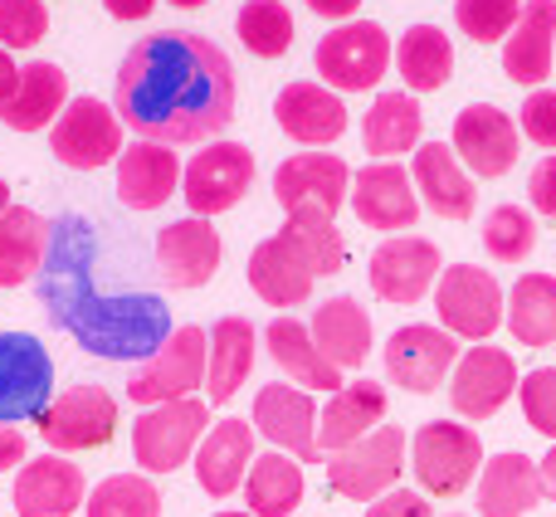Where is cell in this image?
Wrapping results in <instances>:
<instances>
[{"mask_svg": "<svg viewBox=\"0 0 556 517\" xmlns=\"http://www.w3.org/2000/svg\"><path fill=\"white\" fill-rule=\"evenodd\" d=\"M113 113L142 142H205L235 123V64L205 35H147L127 49L117 68Z\"/></svg>", "mask_w": 556, "mask_h": 517, "instance_id": "1", "label": "cell"}, {"mask_svg": "<svg viewBox=\"0 0 556 517\" xmlns=\"http://www.w3.org/2000/svg\"><path fill=\"white\" fill-rule=\"evenodd\" d=\"M307 332H313L317 352H323L337 371H356V366H366V356H371V317H366V307L356 303V298H327L313 313Z\"/></svg>", "mask_w": 556, "mask_h": 517, "instance_id": "30", "label": "cell"}, {"mask_svg": "<svg viewBox=\"0 0 556 517\" xmlns=\"http://www.w3.org/2000/svg\"><path fill=\"white\" fill-rule=\"evenodd\" d=\"M401 469H405V430L401 425H376L366 440L346 444V450H337L327 459V483H332V493H342L352 503H376L381 493L395 489Z\"/></svg>", "mask_w": 556, "mask_h": 517, "instance_id": "8", "label": "cell"}, {"mask_svg": "<svg viewBox=\"0 0 556 517\" xmlns=\"http://www.w3.org/2000/svg\"><path fill=\"white\" fill-rule=\"evenodd\" d=\"M395 68H401L410 93H440L454 74V45L444 29L434 25H410L395 45Z\"/></svg>", "mask_w": 556, "mask_h": 517, "instance_id": "36", "label": "cell"}, {"mask_svg": "<svg viewBox=\"0 0 556 517\" xmlns=\"http://www.w3.org/2000/svg\"><path fill=\"white\" fill-rule=\"evenodd\" d=\"M508 332L522 346H552L556 342V274H522L508 288Z\"/></svg>", "mask_w": 556, "mask_h": 517, "instance_id": "37", "label": "cell"}, {"mask_svg": "<svg viewBox=\"0 0 556 517\" xmlns=\"http://www.w3.org/2000/svg\"><path fill=\"white\" fill-rule=\"evenodd\" d=\"M205 356H211V337L205 327L186 323L147 356L127 381V395L137 405H166V401H186L195 386H205Z\"/></svg>", "mask_w": 556, "mask_h": 517, "instance_id": "5", "label": "cell"}, {"mask_svg": "<svg viewBox=\"0 0 556 517\" xmlns=\"http://www.w3.org/2000/svg\"><path fill=\"white\" fill-rule=\"evenodd\" d=\"M503 74L522 88H542L556 74V0H522L518 25L503 39Z\"/></svg>", "mask_w": 556, "mask_h": 517, "instance_id": "22", "label": "cell"}, {"mask_svg": "<svg viewBox=\"0 0 556 517\" xmlns=\"http://www.w3.org/2000/svg\"><path fill=\"white\" fill-rule=\"evenodd\" d=\"M274 117L293 142L303 147H327L346 133V103L342 93L323 84H288L283 93L274 98Z\"/></svg>", "mask_w": 556, "mask_h": 517, "instance_id": "25", "label": "cell"}, {"mask_svg": "<svg viewBox=\"0 0 556 517\" xmlns=\"http://www.w3.org/2000/svg\"><path fill=\"white\" fill-rule=\"evenodd\" d=\"M313 283H317L313 258L303 254V244H298L288 230H278L264 244H254V254H250V288L269 307H298V303H307Z\"/></svg>", "mask_w": 556, "mask_h": 517, "instance_id": "20", "label": "cell"}, {"mask_svg": "<svg viewBox=\"0 0 556 517\" xmlns=\"http://www.w3.org/2000/svg\"><path fill=\"white\" fill-rule=\"evenodd\" d=\"M410 469L430 499H459L483 469V440L459 420H430L410 440Z\"/></svg>", "mask_w": 556, "mask_h": 517, "instance_id": "3", "label": "cell"}, {"mask_svg": "<svg viewBox=\"0 0 556 517\" xmlns=\"http://www.w3.org/2000/svg\"><path fill=\"white\" fill-rule=\"evenodd\" d=\"M518 362L503 346H469L454 362V381H450V401L464 420H493L503 405L518 395Z\"/></svg>", "mask_w": 556, "mask_h": 517, "instance_id": "16", "label": "cell"}, {"mask_svg": "<svg viewBox=\"0 0 556 517\" xmlns=\"http://www.w3.org/2000/svg\"><path fill=\"white\" fill-rule=\"evenodd\" d=\"M518 401H522V420L538 434L556 440V366H538L518 381Z\"/></svg>", "mask_w": 556, "mask_h": 517, "instance_id": "45", "label": "cell"}, {"mask_svg": "<svg viewBox=\"0 0 556 517\" xmlns=\"http://www.w3.org/2000/svg\"><path fill=\"white\" fill-rule=\"evenodd\" d=\"M264 346H269V356L288 371V381L313 386V391H327V395L342 391V371L317 352L313 332H307L298 317H274V323L264 327Z\"/></svg>", "mask_w": 556, "mask_h": 517, "instance_id": "33", "label": "cell"}, {"mask_svg": "<svg viewBox=\"0 0 556 517\" xmlns=\"http://www.w3.org/2000/svg\"><path fill=\"white\" fill-rule=\"evenodd\" d=\"M254 464V425L250 420H220L211 425V434L195 450V479L211 499H230L235 489H244V469Z\"/></svg>", "mask_w": 556, "mask_h": 517, "instance_id": "27", "label": "cell"}, {"mask_svg": "<svg viewBox=\"0 0 556 517\" xmlns=\"http://www.w3.org/2000/svg\"><path fill=\"white\" fill-rule=\"evenodd\" d=\"M117 430V401L103 386H74L49 411L39 415V434L54 454H78V450H103Z\"/></svg>", "mask_w": 556, "mask_h": 517, "instance_id": "12", "label": "cell"}, {"mask_svg": "<svg viewBox=\"0 0 556 517\" xmlns=\"http://www.w3.org/2000/svg\"><path fill=\"white\" fill-rule=\"evenodd\" d=\"M103 10L113 20H147L156 10V0H103Z\"/></svg>", "mask_w": 556, "mask_h": 517, "instance_id": "50", "label": "cell"}, {"mask_svg": "<svg viewBox=\"0 0 556 517\" xmlns=\"http://www.w3.org/2000/svg\"><path fill=\"white\" fill-rule=\"evenodd\" d=\"M454 362H459V337H450L444 327L405 323L386 337V376H391V386H401L410 395L440 391Z\"/></svg>", "mask_w": 556, "mask_h": 517, "instance_id": "11", "label": "cell"}, {"mask_svg": "<svg viewBox=\"0 0 556 517\" xmlns=\"http://www.w3.org/2000/svg\"><path fill=\"white\" fill-rule=\"evenodd\" d=\"M64 108H68V74L59 64H49V59H35L29 68H20V88L0 108V123L15 127V133H39Z\"/></svg>", "mask_w": 556, "mask_h": 517, "instance_id": "32", "label": "cell"}, {"mask_svg": "<svg viewBox=\"0 0 556 517\" xmlns=\"http://www.w3.org/2000/svg\"><path fill=\"white\" fill-rule=\"evenodd\" d=\"M391 35L376 20H346V25L327 29L313 49L317 74L327 78V88L337 93H371L391 68Z\"/></svg>", "mask_w": 556, "mask_h": 517, "instance_id": "4", "label": "cell"}, {"mask_svg": "<svg viewBox=\"0 0 556 517\" xmlns=\"http://www.w3.org/2000/svg\"><path fill=\"white\" fill-rule=\"evenodd\" d=\"M59 317L88 352L108 356V362L152 356L172 337V313H166V303L156 293H127V298L84 293L78 303L59 307Z\"/></svg>", "mask_w": 556, "mask_h": 517, "instance_id": "2", "label": "cell"}, {"mask_svg": "<svg viewBox=\"0 0 556 517\" xmlns=\"http://www.w3.org/2000/svg\"><path fill=\"white\" fill-rule=\"evenodd\" d=\"M366 517H434V513H430V503H425L420 493L391 489V493H381V499L366 508Z\"/></svg>", "mask_w": 556, "mask_h": 517, "instance_id": "48", "label": "cell"}, {"mask_svg": "<svg viewBox=\"0 0 556 517\" xmlns=\"http://www.w3.org/2000/svg\"><path fill=\"white\" fill-rule=\"evenodd\" d=\"M49 250V220L29 205H10L0 215V288H20L39 274Z\"/></svg>", "mask_w": 556, "mask_h": 517, "instance_id": "35", "label": "cell"}, {"mask_svg": "<svg viewBox=\"0 0 556 517\" xmlns=\"http://www.w3.org/2000/svg\"><path fill=\"white\" fill-rule=\"evenodd\" d=\"M410 181L420 186V201L440 220H469L479 211V191H473L469 172H459V156H454L450 142H420Z\"/></svg>", "mask_w": 556, "mask_h": 517, "instance_id": "24", "label": "cell"}, {"mask_svg": "<svg viewBox=\"0 0 556 517\" xmlns=\"http://www.w3.org/2000/svg\"><path fill=\"white\" fill-rule=\"evenodd\" d=\"M283 230L293 235L298 244H303V254L313 258L317 278H323V274H342V264H346V244H342V235H337V225L327 220V215L293 211V215H288Z\"/></svg>", "mask_w": 556, "mask_h": 517, "instance_id": "42", "label": "cell"}, {"mask_svg": "<svg viewBox=\"0 0 556 517\" xmlns=\"http://www.w3.org/2000/svg\"><path fill=\"white\" fill-rule=\"evenodd\" d=\"M235 29H240V45L260 59H278L293 49V15L283 0H244Z\"/></svg>", "mask_w": 556, "mask_h": 517, "instance_id": "39", "label": "cell"}, {"mask_svg": "<svg viewBox=\"0 0 556 517\" xmlns=\"http://www.w3.org/2000/svg\"><path fill=\"white\" fill-rule=\"evenodd\" d=\"M49 29L45 0H0V49H35Z\"/></svg>", "mask_w": 556, "mask_h": 517, "instance_id": "44", "label": "cell"}, {"mask_svg": "<svg viewBox=\"0 0 556 517\" xmlns=\"http://www.w3.org/2000/svg\"><path fill=\"white\" fill-rule=\"evenodd\" d=\"M307 10L323 20H352L362 10V0H307Z\"/></svg>", "mask_w": 556, "mask_h": 517, "instance_id": "51", "label": "cell"}, {"mask_svg": "<svg viewBox=\"0 0 556 517\" xmlns=\"http://www.w3.org/2000/svg\"><path fill=\"white\" fill-rule=\"evenodd\" d=\"M211 517H254V513H211Z\"/></svg>", "mask_w": 556, "mask_h": 517, "instance_id": "56", "label": "cell"}, {"mask_svg": "<svg viewBox=\"0 0 556 517\" xmlns=\"http://www.w3.org/2000/svg\"><path fill=\"white\" fill-rule=\"evenodd\" d=\"M15 464H25V434L15 425H0V474H10Z\"/></svg>", "mask_w": 556, "mask_h": 517, "instance_id": "49", "label": "cell"}, {"mask_svg": "<svg viewBox=\"0 0 556 517\" xmlns=\"http://www.w3.org/2000/svg\"><path fill=\"white\" fill-rule=\"evenodd\" d=\"M186 205L191 215L211 220V215H225L244 201L254 181V152L240 142H211L205 152H195V162L186 166Z\"/></svg>", "mask_w": 556, "mask_h": 517, "instance_id": "14", "label": "cell"}, {"mask_svg": "<svg viewBox=\"0 0 556 517\" xmlns=\"http://www.w3.org/2000/svg\"><path fill=\"white\" fill-rule=\"evenodd\" d=\"M434 313H440V327L450 337H469V342H483V337L498 332L503 313H508V293L498 288V278L479 264H454L440 274L434 283Z\"/></svg>", "mask_w": 556, "mask_h": 517, "instance_id": "7", "label": "cell"}, {"mask_svg": "<svg viewBox=\"0 0 556 517\" xmlns=\"http://www.w3.org/2000/svg\"><path fill=\"white\" fill-rule=\"evenodd\" d=\"M522 15V0H454V20L469 39L479 45H498V39L513 35Z\"/></svg>", "mask_w": 556, "mask_h": 517, "instance_id": "43", "label": "cell"}, {"mask_svg": "<svg viewBox=\"0 0 556 517\" xmlns=\"http://www.w3.org/2000/svg\"><path fill=\"white\" fill-rule=\"evenodd\" d=\"M176 186H181V162L172 147L137 142L132 152L117 156V201L127 211H156L172 201Z\"/></svg>", "mask_w": 556, "mask_h": 517, "instance_id": "28", "label": "cell"}, {"mask_svg": "<svg viewBox=\"0 0 556 517\" xmlns=\"http://www.w3.org/2000/svg\"><path fill=\"white\" fill-rule=\"evenodd\" d=\"M440 274H444L440 244L420 240V235H395V240H386L381 250L371 254V268H366L376 298L395 303V307H410V303H420L425 293H434Z\"/></svg>", "mask_w": 556, "mask_h": 517, "instance_id": "13", "label": "cell"}, {"mask_svg": "<svg viewBox=\"0 0 556 517\" xmlns=\"http://www.w3.org/2000/svg\"><path fill=\"white\" fill-rule=\"evenodd\" d=\"M381 420H386V386H376V381L342 386V391H332L327 405L317 411V450L323 454L346 450V444L366 440Z\"/></svg>", "mask_w": 556, "mask_h": 517, "instance_id": "26", "label": "cell"}, {"mask_svg": "<svg viewBox=\"0 0 556 517\" xmlns=\"http://www.w3.org/2000/svg\"><path fill=\"white\" fill-rule=\"evenodd\" d=\"M454 156L473 176H508L518 166V123L493 103H469L454 117Z\"/></svg>", "mask_w": 556, "mask_h": 517, "instance_id": "17", "label": "cell"}, {"mask_svg": "<svg viewBox=\"0 0 556 517\" xmlns=\"http://www.w3.org/2000/svg\"><path fill=\"white\" fill-rule=\"evenodd\" d=\"M172 5H181V10H195V5H205V0H172Z\"/></svg>", "mask_w": 556, "mask_h": 517, "instance_id": "55", "label": "cell"}, {"mask_svg": "<svg viewBox=\"0 0 556 517\" xmlns=\"http://www.w3.org/2000/svg\"><path fill=\"white\" fill-rule=\"evenodd\" d=\"M54 356L29 332H0V425H25L49 411Z\"/></svg>", "mask_w": 556, "mask_h": 517, "instance_id": "9", "label": "cell"}, {"mask_svg": "<svg viewBox=\"0 0 556 517\" xmlns=\"http://www.w3.org/2000/svg\"><path fill=\"white\" fill-rule=\"evenodd\" d=\"M518 133H528L538 147L556 152V88H532L528 103H522Z\"/></svg>", "mask_w": 556, "mask_h": 517, "instance_id": "46", "label": "cell"}, {"mask_svg": "<svg viewBox=\"0 0 556 517\" xmlns=\"http://www.w3.org/2000/svg\"><path fill=\"white\" fill-rule=\"evenodd\" d=\"M303 469H298L293 454L274 450V454H260L244 474V503H250L254 517H288L303 503Z\"/></svg>", "mask_w": 556, "mask_h": 517, "instance_id": "38", "label": "cell"}, {"mask_svg": "<svg viewBox=\"0 0 556 517\" xmlns=\"http://www.w3.org/2000/svg\"><path fill=\"white\" fill-rule=\"evenodd\" d=\"M254 430L283 454H293L298 464L323 459V450H317V405L303 386H264L254 395Z\"/></svg>", "mask_w": 556, "mask_h": 517, "instance_id": "18", "label": "cell"}, {"mask_svg": "<svg viewBox=\"0 0 556 517\" xmlns=\"http://www.w3.org/2000/svg\"><path fill=\"white\" fill-rule=\"evenodd\" d=\"M528 201L538 205V215L556 220V152L542 156V162L532 166V176H528Z\"/></svg>", "mask_w": 556, "mask_h": 517, "instance_id": "47", "label": "cell"}, {"mask_svg": "<svg viewBox=\"0 0 556 517\" xmlns=\"http://www.w3.org/2000/svg\"><path fill=\"white\" fill-rule=\"evenodd\" d=\"M88 517H162V493L152 489V479L142 474H113L93 489V499H84Z\"/></svg>", "mask_w": 556, "mask_h": 517, "instance_id": "40", "label": "cell"}, {"mask_svg": "<svg viewBox=\"0 0 556 517\" xmlns=\"http://www.w3.org/2000/svg\"><path fill=\"white\" fill-rule=\"evenodd\" d=\"M420 127H425L420 98L415 93H381L362 117V142L376 162H395L401 152H415Z\"/></svg>", "mask_w": 556, "mask_h": 517, "instance_id": "34", "label": "cell"}, {"mask_svg": "<svg viewBox=\"0 0 556 517\" xmlns=\"http://www.w3.org/2000/svg\"><path fill=\"white\" fill-rule=\"evenodd\" d=\"M254 323L250 317H220L211 327V356H205V391L211 405H225L240 395V386L254 371Z\"/></svg>", "mask_w": 556, "mask_h": 517, "instance_id": "31", "label": "cell"}, {"mask_svg": "<svg viewBox=\"0 0 556 517\" xmlns=\"http://www.w3.org/2000/svg\"><path fill=\"white\" fill-rule=\"evenodd\" d=\"M220 230H215L211 220H201V215H191V220H172L162 235H156V268H162V278L172 288H201L215 278V268H220Z\"/></svg>", "mask_w": 556, "mask_h": 517, "instance_id": "21", "label": "cell"}, {"mask_svg": "<svg viewBox=\"0 0 556 517\" xmlns=\"http://www.w3.org/2000/svg\"><path fill=\"white\" fill-rule=\"evenodd\" d=\"M49 152L68 172H98L123 156V117L98 98H68V108L54 123V137H49Z\"/></svg>", "mask_w": 556, "mask_h": 517, "instance_id": "10", "label": "cell"}, {"mask_svg": "<svg viewBox=\"0 0 556 517\" xmlns=\"http://www.w3.org/2000/svg\"><path fill=\"white\" fill-rule=\"evenodd\" d=\"M205 425H211V405L195 401V395L152 405V411L132 425V459L142 464L147 474H176L201 450Z\"/></svg>", "mask_w": 556, "mask_h": 517, "instance_id": "6", "label": "cell"}, {"mask_svg": "<svg viewBox=\"0 0 556 517\" xmlns=\"http://www.w3.org/2000/svg\"><path fill=\"white\" fill-rule=\"evenodd\" d=\"M15 88H20V68H15V59L0 49V108L15 98Z\"/></svg>", "mask_w": 556, "mask_h": 517, "instance_id": "52", "label": "cell"}, {"mask_svg": "<svg viewBox=\"0 0 556 517\" xmlns=\"http://www.w3.org/2000/svg\"><path fill=\"white\" fill-rule=\"evenodd\" d=\"M542 499L538 464L528 454L508 450L483 459L479 469V517H528Z\"/></svg>", "mask_w": 556, "mask_h": 517, "instance_id": "29", "label": "cell"}, {"mask_svg": "<svg viewBox=\"0 0 556 517\" xmlns=\"http://www.w3.org/2000/svg\"><path fill=\"white\" fill-rule=\"evenodd\" d=\"M538 479H542V499L556 503V444L547 450V459L538 464Z\"/></svg>", "mask_w": 556, "mask_h": 517, "instance_id": "53", "label": "cell"}, {"mask_svg": "<svg viewBox=\"0 0 556 517\" xmlns=\"http://www.w3.org/2000/svg\"><path fill=\"white\" fill-rule=\"evenodd\" d=\"M410 172L401 162H371L362 172H352V211L362 225L371 230H410L415 215H420V201L410 191Z\"/></svg>", "mask_w": 556, "mask_h": 517, "instance_id": "19", "label": "cell"}, {"mask_svg": "<svg viewBox=\"0 0 556 517\" xmlns=\"http://www.w3.org/2000/svg\"><path fill=\"white\" fill-rule=\"evenodd\" d=\"M5 211H10V186L0 181V215H5Z\"/></svg>", "mask_w": 556, "mask_h": 517, "instance_id": "54", "label": "cell"}, {"mask_svg": "<svg viewBox=\"0 0 556 517\" xmlns=\"http://www.w3.org/2000/svg\"><path fill=\"white\" fill-rule=\"evenodd\" d=\"M532 244H538V225H532V215L522 205L489 211V220H483V250L498 258V264H522L532 254Z\"/></svg>", "mask_w": 556, "mask_h": 517, "instance_id": "41", "label": "cell"}, {"mask_svg": "<svg viewBox=\"0 0 556 517\" xmlns=\"http://www.w3.org/2000/svg\"><path fill=\"white\" fill-rule=\"evenodd\" d=\"M346 196H352V172H346V162L332 152H298L274 172V201L283 205L288 215L313 211V215L332 220Z\"/></svg>", "mask_w": 556, "mask_h": 517, "instance_id": "15", "label": "cell"}, {"mask_svg": "<svg viewBox=\"0 0 556 517\" xmlns=\"http://www.w3.org/2000/svg\"><path fill=\"white\" fill-rule=\"evenodd\" d=\"M84 474L78 464H68L64 454H45V459H29L15 479V517H68L84 508Z\"/></svg>", "mask_w": 556, "mask_h": 517, "instance_id": "23", "label": "cell"}]
</instances>
